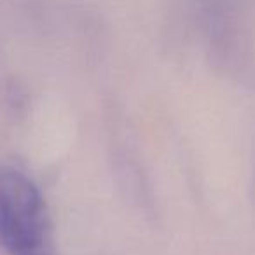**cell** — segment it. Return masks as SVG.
<instances>
[{
    "instance_id": "1",
    "label": "cell",
    "mask_w": 255,
    "mask_h": 255,
    "mask_svg": "<svg viewBox=\"0 0 255 255\" xmlns=\"http://www.w3.org/2000/svg\"><path fill=\"white\" fill-rule=\"evenodd\" d=\"M0 245L9 255H58L42 194L9 166H0Z\"/></svg>"
}]
</instances>
